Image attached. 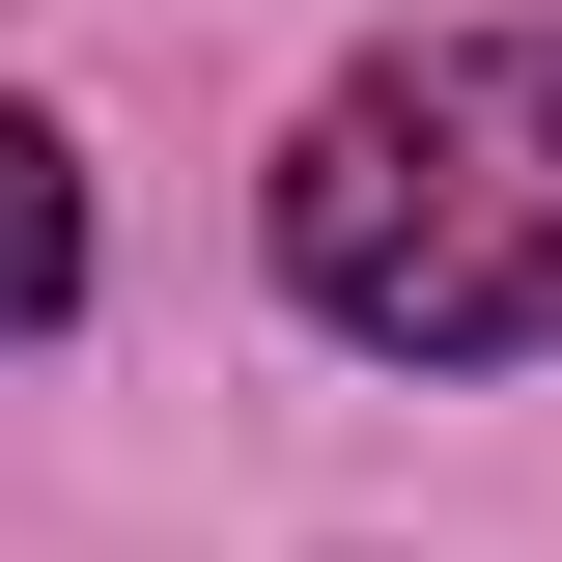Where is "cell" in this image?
Wrapping results in <instances>:
<instances>
[{"instance_id": "cell-2", "label": "cell", "mask_w": 562, "mask_h": 562, "mask_svg": "<svg viewBox=\"0 0 562 562\" xmlns=\"http://www.w3.org/2000/svg\"><path fill=\"white\" fill-rule=\"evenodd\" d=\"M57 310H85V140L29 113V85H0V366L57 338Z\"/></svg>"}, {"instance_id": "cell-1", "label": "cell", "mask_w": 562, "mask_h": 562, "mask_svg": "<svg viewBox=\"0 0 562 562\" xmlns=\"http://www.w3.org/2000/svg\"><path fill=\"white\" fill-rule=\"evenodd\" d=\"M281 310L366 366H562V29H450V57L310 85Z\"/></svg>"}]
</instances>
